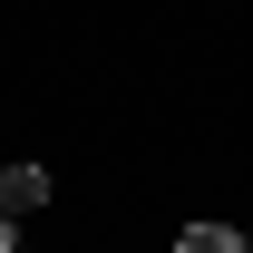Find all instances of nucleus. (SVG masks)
I'll return each instance as SVG.
<instances>
[{
  "mask_svg": "<svg viewBox=\"0 0 253 253\" xmlns=\"http://www.w3.org/2000/svg\"><path fill=\"white\" fill-rule=\"evenodd\" d=\"M30 205H49V166H10L0 175V224H20Z\"/></svg>",
  "mask_w": 253,
  "mask_h": 253,
  "instance_id": "f257e3e1",
  "label": "nucleus"
},
{
  "mask_svg": "<svg viewBox=\"0 0 253 253\" xmlns=\"http://www.w3.org/2000/svg\"><path fill=\"white\" fill-rule=\"evenodd\" d=\"M244 253H253V224H244Z\"/></svg>",
  "mask_w": 253,
  "mask_h": 253,
  "instance_id": "20e7f679",
  "label": "nucleus"
},
{
  "mask_svg": "<svg viewBox=\"0 0 253 253\" xmlns=\"http://www.w3.org/2000/svg\"><path fill=\"white\" fill-rule=\"evenodd\" d=\"M175 253H244V234H234V224H185Z\"/></svg>",
  "mask_w": 253,
  "mask_h": 253,
  "instance_id": "f03ea898",
  "label": "nucleus"
},
{
  "mask_svg": "<svg viewBox=\"0 0 253 253\" xmlns=\"http://www.w3.org/2000/svg\"><path fill=\"white\" fill-rule=\"evenodd\" d=\"M0 253H20V224H0Z\"/></svg>",
  "mask_w": 253,
  "mask_h": 253,
  "instance_id": "7ed1b4c3",
  "label": "nucleus"
}]
</instances>
